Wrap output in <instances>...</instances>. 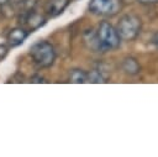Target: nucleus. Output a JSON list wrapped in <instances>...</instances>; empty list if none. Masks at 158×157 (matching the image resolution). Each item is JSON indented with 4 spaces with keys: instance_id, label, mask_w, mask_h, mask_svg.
Here are the masks:
<instances>
[{
    "instance_id": "nucleus-1",
    "label": "nucleus",
    "mask_w": 158,
    "mask_h": 157,
    "mask_svg": "<svg viewBox=\"0 0 158 157\" xmlns=\"http://www.w3.org/2000/svg\"><path fill=\"white\" fill-rule=\"evenodd\" d=\"M30 54L33 62L42 67L48 68L54 63L56 59V51L54 47L47 41H38L30 48Z\"/></svg>"
},
{
    "instance_id": "nucleus-2",
    "label": "nucleus",
    "mask_w": 158,
    "mask_h": 157,
    "mask_svg": "<svg viewBox=\"0 0 158 157\" xmlns=\"http://www.w3.org/2000/svg\"><path fill=\"white\" fill-rule=\"evenodd\" d=\"M141 26H142V22L138 16L127 14L120 19L116 26V31L121 40L132 41L139 35Z\"/></svg>"
},
{
    "instance_id": "nucleus-3",
    "label": "nucleus",
    "mask_w": 158,
    "mask_h": 157,
    "mask_svg": "<svg viewBox=\"0 0 158 157\" xmlns=\"http://www.w3.org/2000/svg\"><path fill=\"white\" fill-rule=\"evenodd\" d=\"M96 35H98V38L100 41L102 51L116 49L121 43V38H120L116 28L107 21L100 22Z\"/></svg>"
},
{
    "instance_id": "nucleus-4",
    "label": "nucleus",
    "mask_w": 158,
    "mask_h": 157,
    "mask_svg": "<svg viewBox=\"0 0 158 157\" xmlns=\"http://www.w3.org/2000/svg\"><path fill=\"white\" fill-rule=\"evenodd\" d=\"M122 7L121 0H90L89 11L98 16H115Z\"/></svg>"
},
{
    "instance_id": "nucleus-5",
    "label": "nucleus",
    "mask_w": 158,
    "mask_h": 157,
    "mask_svg": "<svg viewBox=\"0 0 158 157\" xmlns=\"http://www.w3.org/2000/svg\"><path fill=\"white\" fill-rule=\"evenodd\" d=\"M27 36H28L27 30H25L22 27H15L9 32L7 41H9L11 47H17L21 43H23V41L27 38Z\"/></svg>"
},
{
    "instance_id": "nucleus-6",
    "label": "nucleus",
    "mask_w": 158,
    "mask_h": 157,
    "mask_svg": "<svg viewBox=\"0 0 158 157\" xmlns=\"http://www.w3.org/2000/svg\"><path fill=\"white\" fill-rule=\"evenodd\" d=\"M122 69L125 70V73L130 74V75H135L137 73H139V64L138 62L132 58V57H126L123 61H122Z\"/></svg>"
},
{
    "instance_id": "nucleus-7",
    "label": "nucleus",
    "mask_w": 158,
    "mask_h": 157,
    "mask_svg": "<svg viewBox=\"0 0 158 157\" xmlns=\"http://www.w3.org/2000/svg\"><path fill=\"white\" fill-rule=\"evenodd\" d=\"M69 4V0H51V4H49V9H48V12L51 16H58L60 15L64 9L68 6Z\"/></svg>"
},
{
    "instance_id": "nucleus-8",
    "label": "nucleus",
    "mask_w": 158,
    "mask_h": 157,
    "mask_svg": "<svg viewBox=\"0 0 158 157\" xmlns=\"http://www.w3.org/2000/svg\"><path fill=\"white\" fill-rule=\"evenodd\" d=\"M69 82L75 83V84H83V83L88 82V73L79 68L72 69L69 73Z\"/></svg>"
},
{
    "instance_id": "nucleus-9",
    "label": "nucleus",
    "mask_w": 158,
    "mask_h": 157,
    "mask_svg": "<svg viewBox=\"0 0 158 157\" xmlns=\"http://www.w3.org/2000/svg\"><path fill=\"white\" fill-rule=\"evenodd\" d=\"M26 23L28 25V27H30L31 30H36V28L41 27V26L44 23V19H43L41 15H38V14H36V12H32V14L28 15Z\"/></svg>"
},
{
    "instance_id": "nucleus-10",
    "label": "nucleus",
    "mask_w": 158,
    "mask_h": 157,
    "mask_svg": "<svg viewBox=\"0 0 158 157\" xmlns=\"http://www.w3.org/2000/svg\"><path fill=\"white\" fill-rule=\"evenodd\" d=\"M85 41L89 42V47L90 48H93L95 51H100L101 49V45H100L99 38H98V35L93 30H90V31H88L85 33Z\"/></svg>"
},
{
    "instance_id": "nucleus-11",
    "label": "nucleus",
    "mask_w": 158,
    "mask_h": 157,
    "mask_svg": "<svg viewBox=\"0 0 158 157\" xmlns=\"http://www.w3.org/2000/svg\"><path fill=\"white\" fill-rule=\"evenodd\" d=\"M88 82H90V83H105L106 78L102 75L101 70L94 69L90 73H88Z\"/></svg>"
},
{
    "instance_id": "nucleus-12",
    "label": "nucleus",
    "mask_w": 158,
    "mask_h": 157,
    "mask_svg": "<svg viewBox=\"0 0 158 157\" xmlns=\"http://www.w3.org/2000/svg\"><path fill=\"white\" fill-rule=\"evenodd\" d=\"M7 54V47H5L4 45H0V59L4 58Z\"/></svg>"
},
{
    "instance_id": "nucleus-13",
    "label": "nucleus",
    "mask_w": 158,
    "mask_h": 157,
    "mask_svg": "<svg viewBox=\"0 0 158 157\" xmlns=\"http://www.w3.org/2000/svg\"><path fill=\"white\" fill-rule=\"evenodd\" d=\"M138 2L141 4H144V5H149V4H158V0H137Z\"/></svg>"
},
{
    "instance_id": "nucleus-14",
    "label": "nucleus",
    "mask_w": 158,
    "mask_h": 157,
    "mask_svg": "<svg viewBox=\"0 0 158 157\" xmlns=\"http://www.w3.org/2000/svg\"><path fill=\"white\" fill-rule=\"evenodd\" d=\"M10 0H0V5H5V4H7Z\"/></svg>"
}]
</instances>
